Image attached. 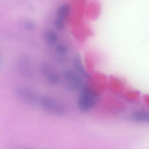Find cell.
<instances>
[{
	"label": "cell",
	"mask_w": 149,
	"mask_h": 149,
	"mask_svg": "<svg viewBox=\"0 0 149 149\" xmlns=\"http://www.w3.org/2000/svg\"><path fill=\"white\" fill-rule=\"evenodd\" d=\"M100 96L90 84H85L79 91L77 100L78 109L83 113L88 112L96 106Z\"/></svg>",
	"instance_id": "1"
},
{
	"label": "cell",
	"mask_w": 149,
	"mask_h": 149,
	"mask_svg": "<svg viewBox=\"0 0 149 149\" xmlns=\"http://www.w3.org/2000/svg\"><path fill=\"white\" fill-rule=\"evenodd\" d=\"M61 77L66 88L69 91L79 92L86 84L83 77L75 70H64L62 73Z\"/></svg>",
	"instance_id": "2"
},
{
	"label": "cell",
	"mask_w": 149,
	"mask_h": 149,
	"mask_svg": "<svg viewBox=\"0 0 149 149\" xmlns=\"http://www.w3.org/2000/svg\"><path fill=\"white\" fill-rule=\"evenodd\" d=\"M39 104L46 113L56 116H63L66 113V108L56 99L49 96L41 97Z\"/></svg>",
	"instance_id": "3"
},
{
	"label": "cell",
	"mask_w": 149,
	"mask_h": 149,
	"mask_svg": "<svg viewBox=\"0 0 149 149\" xmlns=\"http://www.w3.org/2000/svg\"><path fill=\"white\" fill-rule=\"evenodd\" d=\"M15 95L22 102L29 105L35 106L40 103L38 93L33 89L26 86H18L14 89Z\"/></svg>",
	"instance_id": "4"
},
{
	"label": "cell",
	"mask_w": 149,
	"mask_h": 149,
	"mask_svg": "<svg viewBox=\"0 0 149 149\" xmlns=\"http://www.w3.org/2000/svg\"><path fill=\"white\" fill-rule=\"evenodd\" d=\"M39 71L47 83L50 86H57L61 81V77L48 63H42L39 67Z\"/></svg>",
	"instance_id": "5"
},
{
	"label": "cell",
	"mask_w": 149,
	"mask_h": 149,
	"mask_svg": "<svg viewBox=\"0 0 149 149\" xmlns=\"http://www.w3.org/2000/svg\"><path fill=\"white\" fill-rule=\"evenodd\" d=\"M104 111L109 114H120L125 110V104L118 98L111 96H107L103 99Z\"/></svg>",
	"instance_id": "6"
},
{
	"label": "cell",
	"mask_w": 149,
	"mask_h": 149,
	"mask_svg": "<svg viewBox=\"0 0 149 149\" xmlns=\"http://www.w3.org/2000/svg\"><path fill=\"white\" fill-rule=\"evenodd\" d=\"M125 84V82L115 76H110L108 79V88L109 91L115 95H123L124 92Z\"/></svg>",
	"instance_id": "7"
},
{
	"label": "cell",
	"mask_w": 149,
	"mask_h": 149,
	"mask_svg": "<svg viewBox=\"0 0 149 149\" xmlns=\"http://www.w3.org/2000/svg\"><path fill=\"white\" fill-rule=\"evenodd\" d=\"M73 67L75 71L85 79H90L91 77L84 65L82 60L79 55H77L73 59L72 61Z\"/></svg>",
	"instance_id": "8"
},
{
	"label": "cell",
	"mask_w": 149,
	"mask_h": 149,
	"mask_svg": "<svg viewBox=\"0 0 149 149\" xmlns=\"http://www.w3.org/2000/svg\"><path fill=\"white\" fill-rule=\"evenodd\" d=\"M132 120L138 123H149V111H136L131 116Z\"/></svg>",
	"instance_id": "9"
},
{
	"label": "cell",
	"mask_w": 149,
	"mask_h": 149,
	"mask_svg": "<svg viewBox=\"0 0 149 149\" xmlns=\"http://www.w3.org/2000/svg\"><path fill=\"white\" fill-rule=\"evenodd\" d=\"M141 92L138 90H129L124 91L123 94L124 99L130 102H135L139 100Z\"/></svg>",
	"instance_id": "10"
},
{
	"label": "cell",
	"mask_w": 149,
	"mask_h": 149,
	"mask_svg": "<svg viewBox=\"0 0 149 149\" xmlns=\"http://www.w3.org/2000/svg\"><path fill=\"white\" fill-rule=\"evenodd\" d=\"M70 8L67 4H63L60 6L56 11V15L58 18L64 20L69 15Z\"/></svg>",
	"instance_id": "11"
},
{
	"label": "cell",
	"mask_w": 149,
	"mask_h": 149,
	"mask_svg": "<svg viewBox=\"0 0 149 149\" xmlns=\"http://www.w3.org/2000/svg\"><path fill=\"white\" fill-rule=\"evenodd\" d=\"M44 38L46 41L50 44L56 43L59 40L57 34L53 31L46 32L44 35Z\"/></svg>",
	"instance_id": "12"
},
{
	"label": "cell",
	"mask_w": 149,
	"mask_h": 149,
	"mask_svg": "<svg viewBox=\"0 0 149 149\" xmlns=\"http://www.w3.org/2000/svg\"><path fill=\"white\" fill-rule=\"evenodd\" d=\"M55 51L56 54L59 55L64 56L68 53V48L66 45L61 43L56 45Z\"/></svg>",
	"instance_id": "13"
},
{
	"label": "cell",
	"mask_w": 149,
	"mask_h": 149,
	"mask_svg": "<svg viewBox=\"0 0 149 149\" xmlns=\"http://www.w3.org/2000/svg\"><path fill=\"white\" fill-rule=\"evenodd\" d=\"M23 26L26 30L33 31L36 28V24L33 22L31 20H26L24 22Z\"/></svg>",
	"instance_id": "14"
},
{
	"label": "cell",
	"mask_w": 149,
	"mask_h": 149,
	"mask_svg": "<svg viewBox=\"0 0 149 149\" xmlns=\"http://www.w3.org/2000/svg\"><path fill=\"white\" fill-rule=\"evenodd\" d=\"M63 20H64L58 17L56 19L54 22L55 27L57 30L60 31L63 29L64 26Z\"/></svg>",
	"instance_id": "15"
},
{
	"label": "cell",
	"mask_w": 149,
	"mask_h": 149,
	"mask_svg": "<svg viewBox=\"0 0 149 149\" xmlns=\"http://www.w3.org/2000/svg\"><path fill=\"white\" fill-rule=\"evenodd\" d=\"M143 100L145 104L149 107V94L144 95L143 96Z\"/></svg>",
	"instance_id": "16"
}]
</instances>
